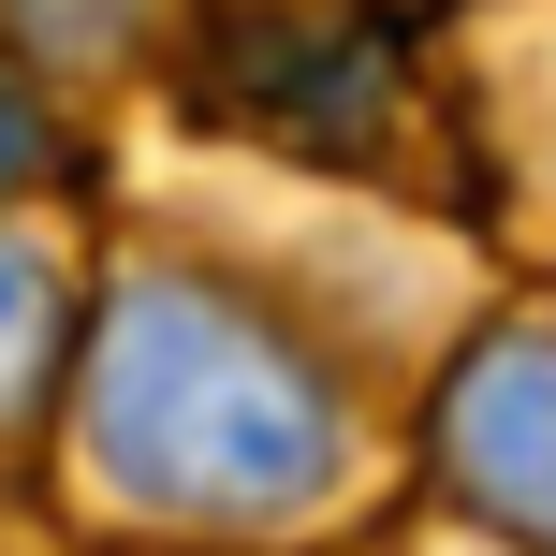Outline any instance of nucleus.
Returning a JSON list of instances; mask_svg holds the SVG:
<instances>
[{
	"label": "nucleus",
	"mask_w": 556,
	"mask_h": 556,
	"mask_svg": "<svg viewBox=\"0 0 556 556\" xmlns=\"http://www.w3.org/2000/svg\"><path fill=\"white\" fill-rule=\"evenodd\" d=\"M29 162H45V132H29V88H15V74H0V191H15V176H29Z\"/></svg>",
	"instance_id": "4"
},
{
	"label": "nucleus",
	"mask_w": 556,
	"mask_h": 556,
	"mask_svg": "<svg viewBox=\"0 0 556 556\" xmlns=\"http://www.w3.org/2000/svg\"><path fill=\"white\" fill-rule=\"evenodd\" d=\"M59 337H74V278L45 235H0V440L59 395Z\"/></svg>",
	"instance_id": "3"
},
{
	"label": "nucleus",
	"mask_w": 556,
	"mask_h": 556,
	"mask_svg": "<svg viewBox=\"0 0 556 556\" xmlns=\"http://www.w3.org/2000/svg\"><path fill=\"white\" fill-rule=\"evenodd\" d=\"M88 469L162 528H293L352 483V410L250 293L132 278L88 337Z\"/></svg>",
	"instance_id": "1"
},
{
	"label": "nucleus",
	"mask_w": 556,
	"mask_h": 556,
	"mask_svg": "<svg viewBox=\"0 0 556 556\" xmlns=\"http://www.w3.org/2000/svg\"><path fill=\"white\" fill-rule=\"evenodd\" d=\"M440 469L483 528L556 556V337H483L440 395Z\"/></svg>",
	"instance_id": "2"
}]
</instances>
